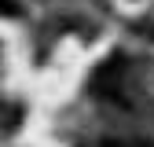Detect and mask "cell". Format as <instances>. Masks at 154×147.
Returning a JSON list of instances; mask_svg holds the SVG:
<instances>
[{"label":"cell","mask_w":154,"mask_h":147,"mask_svg":"<svg viewBox=\"0 0 154 147\" xmlns=\"http://www.w3.org/2000/svg\"><path fill=\"white\" fill-rule=\"evenodd\" d=\"M0 15H8V18L22 15V8H18V0H0Z\"/></svg>","instance_id":"6da1fadb"},{"label":"cell","mask_w":154,"mask_h":147,"mask_svg":"<svg viewBox=\"0 0 154 147\" xmlns=\"http://www.w3.org/2000/svg\"><path fill=\"white\" fill-rule=\"evenodd\" d=\"M103 147H154V143H143V140H136V143H103Z\"/></svg>","instance_id":"7a4b0ae2"}]
</instances>
